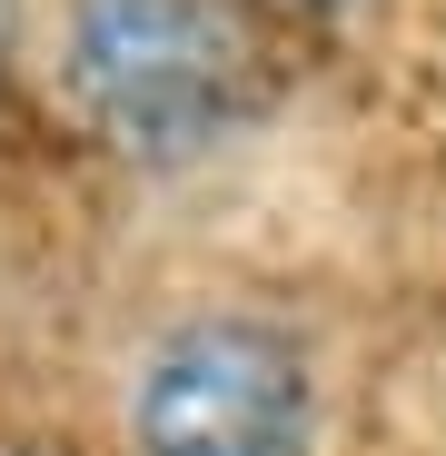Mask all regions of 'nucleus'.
<instances>
[{
  "instance_id": "nucleus-1",
  "label": "nucleus",
  "mask_w": 446,
  "mask_h": 456,
  "mask_svg": "<svg viewBox=\"0 0 446 456\" xmlns=\"http://www.w3.org/2000/svg\"><path fill=\"white\" fill-rule=\"evenodd\" d=\"M69 100L119 159L179 169L248 110V30L229 0H69Z\"/></svg>"
},
{
  "instance_id": "nucleus-2",
  "label": "nucleus",
  "mask_w": 446,
  "mask_h": 456,
  "mask_svg": "<svg viewBox=\"0 0 446 456\" xmlns=\"http://www.w3.org/2000/svg\"><path fill=\"white\" fill-rule=\"evenodd\" d=\"M139 456H308V357L258 318H199L149 347L129 387Z\"/></svg>"
}]
</instances>
